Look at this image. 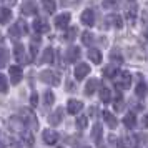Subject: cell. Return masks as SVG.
Here are the masks:
<instances>
[{"instance_id":"60d3db41","label":"cell","mask_w":148,"mask_h":148,"mask_svg":"<svg viewBox=\"0 0 148 148\" xmlns=\"http://www.w3.org/2000/svg\"><path fill=\"white\" fill-rule=\"evenodd\" d=\"M0 148H5V143H2V141H0Z\"/></svg>"},{"instance_id":"8fae6325","label":"cell","mask_w":148,"mask_h":148,"mask_svg":"<svg viewBox=\"0 0 148 148\" xmlns=\"http://www.w3.org/2000/svg\"><path fill=\"white\" fill-rule=\"evenodd\" d=\"M110 23H113L116 28H121L123 27V18L121 17H118V15H110V17H107L105 18V25H110Z\"/></svg>"},{"instance_id":"3957f363","label":"cell","mask_w":148,"mask_h":148,"mask_svg":"<svg viewBox=\"0 0 148 148\" xmlns=\"http://www.w3.org/2000/svg\"><path fill=\"white\" fill-rule=\"evenodd\" d=\"M88 73H90V67H88L87 63H78V65L75 67V78H77V80L85 78Z\"/></svg>"},{"instance_id":"f6af8a7d","label":"cell","mask_w":148,"mask_h":148,"mask_svg":"<svg viewBox=\"0 0 148 148\" xmlns=\"http://www.w3.org/2000/svg\"><path fill=\"white\" fill-rule=\"evenodd\" d=\"M136 148H140V147H136Z\"/></svg>"},{"instance_id":"74e56055","label":"cell","mask_w":148,"mask_h":148,"mask_svg":"<svg viewBox=\"0 0 148 148\" xmlns=\"http://www.w3.org/2000/svg\"><path fill=\"white\" fill-rule=\"evenodd\" d=\"M37 101H38V97H37V93H34L32 97H30V103H32V107L37 105Z\"/></svg>"},{"instance_id":"52a82bcc","label":"cell","mask_w":148,"mask_h":148,"mask_svg":"<svg viewBox=\"0 0 148 148\" xmlns=\"http://www.w3.org/2000/svg\"><path fill=\"white\" fill-rule=\"evenodd\" d=\"M8 70H10V82H12L14 85H17V83L22 80V68L17 67V65H12Z\"/></svg>"},{"instance_id":"1f68e13d","label":"cell","mask_w":148,"mask_h":148,"mask_svg":"<svg viewBox=\"0 0 148 148\" xmlns=\"http://www.w3.org/2000/svg\"><path fill=\"white\" fill-rule=\"evenodd\" d=\"M23 140H25V143H27L28 147H32V145H34V136H32L30 132H23Z\"/></svg>"},{"instance_id":"603a6c76","label":"cell","mask_w":148,"mask_h":148,"mask_svg":"<svg viewBox=\"0 0 148 148\" xmlns=\"http://www.w3.org/2000/svg\"><path fill=\"white\" fill-rule=\"evenodd\" d=\"M10 17H12V12L8 8H5V7L0 8V23H7L10 20Z\"/></svg>"},{"instance_id":"b9f144b4","label":"cell","mask_w":148,"mask_h":148,"mask_svg":"<svg viewBox=\"0 0 148 148\" xmlns=\"http://www.w3.org/2000/svg\"><path fill=\"white\" fill-rule=\"evenodd\" d=\"M145 38H147V42H148V30L145 32Z\"/></svg>"},{"instance_id":"e0dca14e","label":"cell","mask_w":148,"mask_h":148,"mask_svg":"<svg viewBox=\"0 0 148 148\" xmlns=\"http://www.w3.org/2000/svg\"><path fill=\"white\" fill-rule=\"evenodd\" d=\"M15 58H17V62H23L25 60V48H23V45H20V43H17L15 45Z\"/></svg>"},{"instance_id":"d590c367","label":"cell","mask_w":148,"mask_h":148,"mask_svg":"<svg viewBox=\"0 0 148 148\" xmlns=\"http://www.w3.org/2000/svg\"><path fill=\"white\" fill-rule=\"evenodd\" d=\"M115 108H116V110H121V108H123V98H121V95L116 98V101H115Z\"/></svg>"},{"instance_id":"ee69618b","label":"cell","mask_w":148,"mask_h":148,"mask_svg":"<svg viewBox=\"0 0 148 148\" xmlns=\"http://www.w3.org/2000/svg\"><path fill=\"white\" fill-rule=\"evenodd\" d=\"M130 2H133V0H130Z\"/></svg>"},{"instance_id":"ba28073f","label":"cell","mask_w":148,"mask_h":148,"mask_svg":"<svg viewBox=\"0 0 148 148\" xmlns=\"http://www.w3.org/2000/svg\"><path fill=\"white\" fill-rule=\"evenodd\" d=\"M34 30L37 34H45V32L50 30V25H48L43 18H37V20L34 22Z\"/></svg>"},{"instance_id":"d6986e66","label":"cell","mask_w":148,"mask_h":148,"mask_svg":"<svg viewBox=\"0 0 148 148\" xmlns=\"http://www.w3.org/2000/svg\"><path fill=\"white\" fill-rule=\"evenodd\" d=\"M88 58L93 62V63H100V62H101V53H100V50H97V48H92V50H88Z\"/></svg>"},{"instance_id":"cb8c5ba5","label":"cell","mask_w":148,"mask_h":148,"mask_svg":"<svg viewBox=\"0 0 148 148\" xmlns=\"http://www.w3.org/2000/svg\"><path fill=\"white\" fill-rule=\"evenodd\" d=\"M116 73H118V70H116V67H113V65H110V67H107L103 70V75H105L107 78H115Z\"/></svg>"},{"instance_id":"d4e9b609","label":"cell","mask_w":148,"mask_h":148,"mask_svg":"<svg viewBox=\"0 0 148 148\" xmlns=\"http://www.w3.org/2000/svg\"><path fill=\"white\" fill-rule=\"evenodd\" d=\"M135 93H136V97L143 98V97L147 95V85H145L143 82H140V83L136 85V88H135Z\"/></svg>"},{"instance_id":"ffe728a7","label":"cell","mask_w":148,"mask_h":148,"mask_svg":"<svg viewBox=\"0 0 148 148\" xmlns=\"http://www.w3.org/2000/svg\"><path fill=\"white\" fill-rule=\"evenodd\" d=\"M92 138H93L97 143H100V140H101V125H100V123H95V125H93V130H92Z\"/></svg>"},{"instance_id":"2e32d148","label":"cell","mask_w":148,"mask_h":148,"mask_svg":"<svg viewBox=\"0 0 148 148\" xmlns=\"http://www.w3.org/2000/svg\"><path fill=\"white\" fill-rule=\"evenodd\" d=\"M103 118H105V121H107V125L110 128H116V127H118V121H116V118H115L110 112H103Z\"/></svg>"},{"instance_id":"4316f807","label":"cell","mask_w":148,"mask_h":148,"mask_svg":"<svg viewBox=\"0 0 148 148\" xmlns=\"http://www.w3.org/2000/svg\"><path fill=\"white\" fill-rule=\"evenodd\" d=\"M7 88H8V80H7V77L0 73V93H5V92H7Z\"/></svg>"},{"instance_id":"9a60e30c","label":"cell","mask_w":148,"mask_h":148,"mask_svg":"<svg viewBox=\"0 0 148 148\" xmlns=\"http://www.w3.org/2000/svg\"><path fill=\"white\" fill-rule=\"evenodd\" d=\"M123 125L127 128H133L135 125H136V116H135V113H127L125 116H123Z\"/></svg>"},{"instance_id":"5b68a950","label":"cell","mask_w":148,"mask_h":148,"mask_svg":"<svg viewBox=\"0 0 148 148\" xmlns=\"http://www.w3.org/2000/svg\"><path fill=\"white\" fill-rule=\"evenodd\" d=\"M82 23L83 25H87V27H92L95 23V14L93 10H90V8H87V10H83V14H82Z\"/></svg>"},{"instance_id":"83f0119b","label":"cell","mask_w":148,"mask_h":148,"mask_svg":"<svg viewBox=\"0 0 148 148\" xmlns=\"http://www.w3.org/2000/svg\"><path fill=\"white\" fill-rule=\"evenodd\" d=\"M7 62H8V52L7 50H0V68L7 67Z\"/></svg>"},{"instance_id":"836d02e7","label":"cell","mask_w":148,"mask_h":148,"mask_svg":"<svg viewBox=\"0 0 148 148\" xmlns=\"http://www.w3.org/2000/svg\"><path fill=\"white\" fill-rule=\"evenodd\" d=\"M110 57H112V60L116 62V63H121V62H123V57H121L116 50H115V52H112V55H110Z\"/></svg>"},{"instance_id":"5bb4252c","label":"cell","mask_w":148,"mask_h":148,"mask_svg":"<svg viewBox=\"0 0 148 148\" xmlns=\"http://www.w3.org/2000/svg\"><path fill=\"white\" fill-rule=\"evenodd\" d=\"M42 63H52L53 62V48H45L43 50V55H42V58H40Z\"/></svg>"},{"instance_id":"44dd1931","label":"cell","mask_w":148,"mask_h":148,"mask_svg":"<svg viewBox=\"0 0 148 148\" xmlns=\"http://www.w3.org/2000/svg\"><path fill=\"white\" fill-rule=\"evenodd\" d=\"M42 5H43V8H45V12H48V14H53L55 8H57L55 0H42Z\"/></svg>"},{"instance_id":"7c38bea8","label":"cell","mask_w":148,"mask_h":148,"mask_svg":"<svg viewBox=\"0 0 148 148\" xmlns=\"http://www.w3.org/2000/svg\"><path fill=\"white\" fill-rule=\"evenodd\" d=\"M62 115H63V112H62V108H58V110H55V113H52L50 116H48V121H50V125H53V127H57V125H60V121H62Z\"/></svg>"},{"instance_id":"484cf974","label":"cell","mask_w":148,"mask_h":148,"mask_svg":"<svg viewBox=\"0 0 148 148\" xmlns=\"http://www.w3.org/2000/svg\"><path fill=\"white\" fill-rule=\"evenodd\" d=\"M118 3H120V0H103V8H107V10H112V8H116L118 7Z\"/></svg>"},{"instance_id":"f546056e","label":"cell","mask_w":148,"mask_h":148,"mask_svg":"<svg viewBox=\"0 0 148 148\" xmlns=\"http://www.w3.org/2000/svg\"><path fill=\"white\" fill-rule=\"evenodd\" d=\"M82 42H83L85 45H92V43H93V35L90 34V32H83V35H82Z\"/></svg>"},{"instance_id":"7402d4cb","label":"cell","mask_w":148,"mask_h":148,"mask_svg":"<svg viewBox=\"0 0 148 148\" xmlns=\"http://www.w3.org/2000/svg\"><path fill=\"white\" fill-rule=\"evenodd\" d=\"M100 100L103 101V103H108V101L112 100L110 88H107V87H101V88H100Z\"/></svg>"},{"instance_id":"bcb514c9","label":"cell","mask_w":148,"mask_h":148,"mask_svg":"<svg viewBox=\"0 0 148 148\" xmlns=\"http://www.w3.org/2000/svg\"><path fill=\"white\" fill-rule=\"evenodd\" d=\"M60 148H62V147H60Z\"/></svg>"},{"instance_id":"4fadbf2b","label":"cell","mask_w":148,"mask_h":148,"mask_svg":"<svg viewBox=\"0 0 148 148\" xmlns=\"http://www.w3.org/2000/svg\"><path fill=\"white\" fill-rule=\"evenodd\" d=\"M22 14L23 15H35L37 14V5H35L34 2H27V3H23V7H22Z\"/></svg>"},{"instance_id":"ab89813d","label":"cell","mask_w":148,"mask_h":148,"mask_svg":"<svg viewBox=\"0 0 148 148\" xmlns=\"http://www.w3.org/2000/svg\"><path fill=\"white\" fill-rule=\"evenodd\" d=\"M5 2H7V3H10V5H14V3H15V0H5Z\"/></svg>"},{"instance_id":"6da1fadb","label":"cell","mask_w":148,"mask_h":148,"mask_svg":"<svg viewBox=\"0 0 148 148\" xmlns=\"http://www.w3.org/2000/svg\"><path fill=\"white\" fill-rule=\"evenodd\" d=\"M132 87V75L128 72H121L118 80H116V88L118 90H128Z\"/></svg>"},{"instance_id":"ac0fdd59","label":"cell","mask_w":148,"mask_h":148,"mask_svg":"<svg viewBox=\"0 0 148 148\" xmlns=\"http://www.w3.org/2000/svg\"><path fill=\"white\" fill-rule=\"evenodd\" d=\"M97 87H98V80H97V78L88 80L87 87H85V93H87V95H93L95 90H97Z\"/></svg>"},{"instance_id":"277c9868","label":"cell","mask_w":148,"mask_h":148,"mask_svg":"<svg viewBox=\"0 0 148 148\" xmlns=\"http://www.w3.org/2000/svg\"><path fill=\"white\" fill-rule=\"evenodd\" d=\"M82 108H83V103L80 100H68L67 103V110L70 115H77L82 112Z\"/></svg>"},{"instance_id":"30bf717a","label":"cell","mask_w":148,"mask_h":148,"mask_svg":"<svg viewBox=\"0 0 148 148\" xmlns=\"http://www.w3.org/2000/svg\"><path fill=\"white\" fill-rule=\"evenodd\" d=\"M68 22H70V14H62L55 18V27L57 28H67Z\"/></svg>"},{"instance_id":"4dcf8cb0","label":"cell","mask_w":148,"mask_h":148,"mask_svg":"<svg viewBox=\"0 0 148 148\" xmlns=\"http://www.w3.org/2000/svg\"><path fill=\"white\" fill-rule=\"evenodd\" d=\"M87 125H88V118L87 116H78V118H77V127L80 128V130L87 128Z\"/></svg>"},{"instance_id":"7bdbcfd3","label":"cell","mask_w":148,"mask_h":148,"mask_svg":"<svg viewBox=\"0 0 148 148\" xmlns=\"http://www.w3.org/2000/svg\"><path fill=\"white\" fill-rule=\"evenodd\" d=\"M85 148H90V147H85Z\"/></svg>"},{"instance_id":"e575fe53","label":"cell","mask_w":148,"mask_h":148,"mask_svg":"<svg viewBox=\"0 0 148 148\" xmlns=\"http://www.w3.org/2000/svg\"><path fill=\"white\" fill-rule=\"evenodd\" d=\"M128 147H130L128 138H121V140H118V147L116 148H128Z\"/></svg>"},{"instance_id":"7a4b0ae2","label":"cell","mask_w":148,"mask_h":148,"mask_svg":"<svg viewBox=\"0 0 148 148\" xmlns=\"http://www.w3.org/2000/svg\"><path fill=\"white\" fill-rule=\"evenodd\" d=\"M40 80L45 82V83H52V85H58L60 83V78L52 72V70H45L40 73Z\"/></svg>"},{"instance_id":"d6a6232c","label":"cell","mask_w":148,"mask_h":148,"mask_svg":"<svg viewBox=\"0 0 148 148\" xmlns=\"http://www.w3.org/2000/svg\"><path fill=\"white\" fill-rule=\"evenodd\" d=\"M75 35H77V28H70V30L67 32V35H65V40L72 42L75 38Z\"/></svg>"},{"instance_id":"9c48e42d","label":"cell","mask_w":148,"mask_h":148,"mask_svg":"<svg viewBox=\"0 0 148 148\" xmlns=\"http://www.w3.org/2000/svg\"><path fill=\"white\" fill-rule=\"evenodd\" d=\"M43 141H45L47 145H55V143L58 141V133L53 132V130H45V132H43Z\"/></svg>"},{"instance_id":"8d00e7d4","label":"cell","mask_w":148,"mask_h":148,"mask_svg":"<svg viewBox=\"0 0 148 148\" xmlns=\"http://www.w3.org/2000/svg\"><path fill=\"white\" fill-rule=\"evenodd\" d=\"M35 55H37V48H35V43H32V47H30V58L34 60Z\"/></svg>"},{"instance_id":"8992f818","label":"cell","mask_w":148,"mask_h":148,"mask_svg":"<svg viewBox=\"0 0 148 148\" xmlns=\"http://www.w3.org/2000/svg\"><path fill=\"white\" fill-rule=\"evenodd\" d=\"M65 58H67V62H70V63H75V62L80 58V48L78 47H70L67 50V53H65Z\"/></svg>"},{"instance_id":"f35d334b","label":"cell","mask_w":148,"mask_h":148,"mask_svg":"<svg viewBox=\"0 0 148 148\" xmlns=\"http://www.w3.org/2000/svg\"><path fill=\"white\" fill-rule=\"evenodd\" d=\"M143 127L148 128V115H145V116H143Z\"/></svg>"},{"instance_id":"f1b7e54d","label":"cell","mask_w":148,"mask_h":148,"mask_svg":"<svg viewBox=\"0 0 148 148\" xmlns=\"http://www.w3.org/2000/svg\"><path fill=\"white\" fill-rule=\"evenodd\" d=\"M43 101H45V105H52L55 101V97H53V93L50 92V90H47L45 93H43Z\"/></svg>"}]
</instances>
